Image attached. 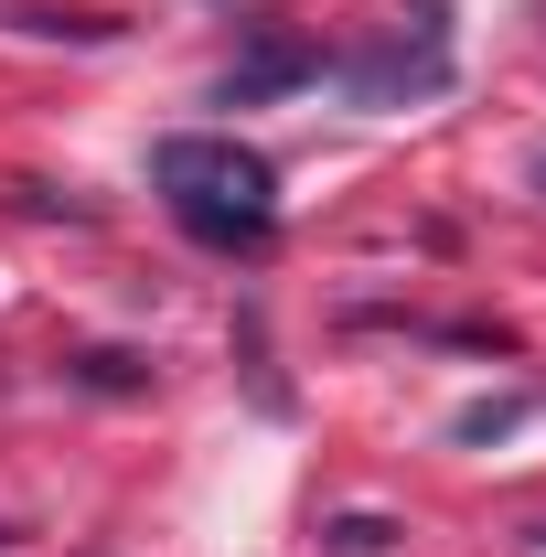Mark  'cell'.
I'll return each instance as SVG.
<instances>
[{"mask_svg":"<svg viewBox=\"0 0 546 557\" xmlns=\"http://www.w3.org/2000/svg\"><path fill=\"white\" fill-rule=\"evenodd\" d=\"M150 183L172 194L183 214V236H204V247H269L278 236V172L247 150V139H214V129H172L150 150Z\"/></svg>","mask_w":546,"mask_h":557,"instance_id":"6da1fadb","label":"cell"},{"mask_svg":"<svg viewBox=\"0 0 546 557\" xmlns=\"http://www.w3.org/2000/svg\"><path fill=\"white\" fill-rule=\"evenodd\" d=\"M525 418V397H493V408H461V440H504Z\"/></svg>","mask_w":546,"mask_h":557,"instance_id":"277c9868","label":"cell"},{"mask_svg":"<svg viewBox=\"0 0 546 557\" xmlns=\"http://www.w3.org/2000/svg\"><path fill=\"white\" fill-rule=\"evenodd\" d=\"M343 86H353V108H408V97H439V86H450V11L429 0L418 22L386 33V44H364V54L343 65Z\"/></svg>","mask_w":546,"mask_h":557,"instance_id":"7a4b0ae2","label":"cell"},{"mask_svg":"<svg viewBox=\"0 0 546 557\" xmlns=\"http://www.w3.org/2000/svg\"><path fill=\"white\" fill-rule=\"evenodd\" d=\"M311 75H322V44H300V33H258L236 65L214 75V108H269V97L311 86Z\"/></svg>","mask_w":546,"mask_h":557,"instance_id":"3957f363","label":"cell"},{"mask_svg":"<svg viewBox=\"0 0 546 557\" xmlns=\"http://www.w3.org/2000/svg\"><path fill=\"white\" fill-rule=\"evenodd\" d=\"M525 183H536V194H546V150H536V161H525Z\"/></svg>","mask_w":546,"mask_h":557,"instance_id":"5b68a950","label":"cell"}]
</instances>
